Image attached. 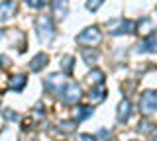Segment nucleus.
<instances>
[{
	"mask_svg": "<svg viewBox=\"0 0 157 141\" xmlns=\"http://www.w3.org/2000/svg\"><path fill=\"white\" fill-rule=\"evenodd\" d=\"M36 33L39 37V41H51L53 35H55V26H53V20L49 16H39L36 20Z\"/></svg>",
	"mask_w": 157,
	"mask_h": 141,
	"instance_id": "f257e3e1",
	"label": "nucleus"
},
{
	"mask_svg": "<svg viewBox=\"0 0 157 141\" xmlns=\"http://www.w3.org/2000/svg\"><path fill=\"white\" fill-rule=\"evenodd\" d=\"M100 39H102V32L98 26H88L77 35V43H81V45H92L94 47L100 43Z\"/></svg>",
	"mask_w": 157,
	"mask_h": 141,
	"instance_id": "f03ea898",
	"label": "nucleus"
},
{
	"mask_svg": "<svg viewBox=\"0 0 157 141\" xmlns=\"http://www.w3.org/2000/svg\"><path fill=\"white\" fill-rule=\"evenodd\" d=\"M67 86V76L65 72H51V75L45 79V88L53 94H63Z\"/></svg>",
	"mask_w": 157,
	"mask_h": 141,
	"instance_id": "7ed1b4c3",
	"label": "nucleus"
},
{
	"mask_svg": "<svg viewBox=\"0 0 157 141\" xmlns=\"http://www.w3.org/2000/svg\"><path fill=\"white\" fill-rule=\"evenodd\" d=\"M108 30L112 35H124V33H136L137 26L132 20H112L108 22Z\"/></svg>",
	"mask_w": 157,
	"mask_h": 141,
	"instance_id": "20e7f679",
	"label": "nucleus"
},
{
	"mask_svg": "<svg viewBox=\"0 0 157 141\" xmlns=\"http://www.w3.org/2000/svg\"><path fill=\"white\" fill-rule=\"evenodd\" d=\"M140 110L144 112L145 116L157 112V92L155 90H144L140 98Z\"/></svg>",
	"mask_w": 157,
	"mask_h": 141,
	"instance_id": "39448f33",
	"label": "nucleus"
},
{
	"mask_svg": "<svg viewBox=\"0 0 157 141\" xmlns=\"http://www.w3.org/2000/svg\"><path fill=\"white\" fill-rule=\"evenodd\" d=\"M61 96H63V100H65V104H77V102L81 100V96H82V90H81L78 84L71 82V84L65 86V90H63Z\"/></svg>",
	"mask_w": 157,
	"mask_h": 141,
	"instance_id": "423d86ee",
	"label": "nucleus"
},
{
	"mask_svg": "<svg viewBox=\"0 0 157 141\" xmlns=\"http://www.w3.org/2000/svg\"><path fill=\"white\" fill-rule=\"evenodd\" d=\"M16 8H18V4L14 2V0H4V2H0V22L10 20V18L16 14Z\"/></svg>",
	"mask_w": 157,
	"mask_h": 141,
	"instance_id": "0eeeda50",
	"label": "nucleus"
},
{
	"mask_svg": "<svg viewBox=\"0 0 157 141\" xmlns=\"http://www.w3.org/2000/svg\"><path fill=\"white\" fill-rule=\"evenodd\" d=\"M47 63H49V57L45 55V53H37V55L29 61V69H32L33 72H39V71H43L47 67Z\"/></svg>",
	"mask_w": 157,
	"mask_h": 141,
	"instance_id": "6e6552de",
	"label": "nucleus"
},
{
	"mask_svg": "<svg viewBox=\"0 0 157 141\" xmlns=\"http://www.w3.org/2000/svg\"><path fill=\"white\" fill-rule=\"evenodd\" d=\"M130 116H132V102L126 98V100H122L120 104H118V121L124 124V121H128Z\"/></svg>",
	"mask_w": 157,
	"mask_h": 141,
	"instance_id": "1a4fd4ad",
	"label": "nucleus"
},
{
	"mask_svg": "<svg viewBox=\"0 0 157 141\" xmlns=\"http://www.w3.org/2000/svg\"><path fill=\"white\" fill-rule=\"evenodd\" d=\"M53 12H55V20H63L67 16V2L65 0H53Z\"/></svg>",
	"mask_w": 157,
	"mask_h": 141,
	"instance_id": "9d476101",
	"label": "nucleus"
},
{
	"mask_svg": "<svg viewBox=\"0 0 157 141\" xmlns=\"http://www.w3.org/2000/svg\"><path fill=\"white\" fill-rule=\"evenodd\" d=\"M26 82H28L26 75H16V76H12V79H10V88L16 90V92H20V90H24Z\"/></svg>",
	"mask_w": 157,
	"mask_h": 141,
	"instance_id": "9b49d317",
	"label": "nucleus"
},
{
	"mask_svg": "<svg viewBox=\"0 0 157 141\" xmlns=\"http://www.w3.org/2000/svg\"><path fill=\"white\" fill-rule=\"evenodd\" d=\"M90 96H92V100H94V102H102V100L106 98L104 84H94V86H92V90H90Z\"/></svg>",
	"mask_w": 157,
	"mask_h": 141,
	"instance_id": "f8f14e48",
	"label": "nucleus"
},
{
	"mask_svg": "<svg viewBox=\"0 0 157 141\" xmlns=\"http://www.w3.org/2000/svg\"><path fill=\"white\" fill-rule=\"evenodd\" d=\"M98 59H100V57H98V53L94 49H85V51H82V61H85L88 67H92Z\"/></svg>",
	"mask_w": 157,
	"mask_h": 141,
	"instance_id": "ddd939ff",
	"label": "nucleus"
},
{
	"mask_svg": "<svg viewBox=\"0 0 157 141\" xmlns=\"http://www.w3.org/2000/svg\"><path fill=\"white\" fill-rule=\"evenodd\" d=\"M92 114H94V110H92V106H78V110H77V121L88 120V118H90Z\"/></svg>",
	"mask_w": 157,
	"mask_h": 141,
	"instance_id": "4468645a",
	"label": "nucleus"
},
{
	"mask_svg": "<svg viewBox=\"0 0 157 141\" xmlns=\"http://www.w3.org/2000/svg\"><path fill=\"white\" fill-rule=\"evenodd\" d=\"M157 49V39L155 37H147L144 43L137 45V51H155Z\"/></svg>",
	"mask_w": 157,
	"mask_h": 141,
	"instance_id": "2eb2a0df",
	"label": "nucleus"
},
{
	"mask_svg": "<svg viewBox=\"0 0 157 141\" xmlns=\"http://www.w3.org/2000/svg\"><path fill=\"white\" fill-rule=\"evenodd\" d=\"M140 32L141 33H149V32H153L155 30V24H151V20L149 18H144V20H140Z\"/></svg>",
	"mask_w": 157,
	"mask_h": 141,
	"instance_id": "dca6fc26",
	"label": "nucleus"
},
{
	"mask_svg": "<svg viewBox=\"0 0 157 141\" xmlns=\"http://www.w3.org/2000/svg\"><path fill=\"white\" fill-rule=\"evenodd\" d=\"M90 82H96V84H102V80H104V72L102 71H98V69H94V71H90L88 72V76H86Z\"/></svg>",
	"mask_w": 157,
	"mask_h": 141,
	"instance_id": "f3484780",
	"label": "nucleus"
},
{
	"mask_svg": "<svg viewBox=\"0 0 157 141\" xmlns=\"http://www.w3.org/2000/svg\"><path fill=\"white\" fill-rule=\"evenodd\" d=\"M73 65H75V59H73L71 55H65L61 59V67H63V71H65L67 75H69V72H73Z\"/></svg>",
	"mask_w": 157,
	"mask_h": 141,
	"instance_id": "a211bd4d",
	"label": "nucleus"
},
{
	"mask_svg": "<svg viewBox=\"0 0 157 141\" xmlns=\"http://www.w3.org/2000/svg\"><path fill=\"white\" fill-rule=\"evenodd\" d=\"M137 131H140V133H147V131H153V124H151L149 120H141L140 124H137Z\"/></svg>",
	"mask_w": 157,
	"mask_h": 141,
	"instance_id": "6ab92c4d",
	"label": "nucleus"
},
{
	"mask_svg": "<svg viewBox=\"0 0 157 141\" xmlns=\"http://www.w3.org/2000/svg\"><path fill=\"white\" fill-rule=\"evenodd\" d=\"M47 2H49V0H26V4H28V6H29V8H36V10L43 8Z\"/></svg>",
	"mask_w": 157,
	"mask_h": 141,
	"instance_id": "aec40b11",
	"label": "nucleus"
},
{
	"mask_svg": "<svg viewBox=\"0 0 157 141\" xmlns=\"http://www.w3.org/2000/svg\"><path fill=\"white\" fill-rule=\"evenodd\" d=\"M59 128L73 133V131H75V128H77V120H73V121H61V124H59Z\"/></svg>",
	"mask_w": 157,
	"mask_h": 141,
	"instance_id": "412c9836",
	"label": "nucleus"
},
{
	"mask_svg": "<svg viewBox=\"0 0 157 141\" xmlns=\"http://www.w3.org/2000/svg\"><path fill=\"white\" fill-rule=\"evenodd\" d=\"M102 4V0H86V8L90 12H94V10H98V6Z\"/></svg>",
	"mask_w": 157,
	"mask_h": 141,
	"instance_id": "4be33fe9",
	"label": "nucleus"
},
{
	"mask_svg": "<svg viewBox=\"0 0 157 141\" xmlns=\"http://www.w3.org/2000/svg\"><path fill=\"white\" fill-rule=\"evenodd\" d=\"M4 116H6L10 121H18V118H20L16 112H12V110H4Z\"/></svg>",
	"mask_w": 157,
	"mask_h": 141,
	"instance_id": "5701e85b",
	"label": "nucleus"
},
{
	"mask_svg": "<svg viewBox=\"0 0 157 141\" xmlns=\"http://www.w3.org/2000/svg\"><path fill=\"white\" fill-rule=\"evenodd\" d=\"M77 141H96V137H94V135H90V133H81Z\"/></svg>",
	"mask_w": 157,
	"mask_h": 141,
	"instance_id": "b1692460",
	"label": "nucleus"
},
{
	"mask_svg": "<svg viewBox=\"0 0 157 141\" xmlns=\"http://www.w3.org/2000/svg\"><path fill=\"white\" fill-rule=\"evenodd\" d=\"M98 137H100V139H108V131L106 129H100V131H98Z\"/></svg>",
	"mask_w": 157,
	"mask_h": 141,
	"instance_id": "393cba45",
	"label": "nucleus"
},
{
	"mask_svg": "<svg viewBox=\"0 0 157 141\" xmlns=\"http://www.w3.org/2000/svg\"><path fill=\"white\" fill-rule=\"evenodd\" d=\"M10 65V59H6V57H0V67H6Z\"/></svg>",
	"mask_w": 157,
	"mask_h": 141,
	"instance_id": "a878e982",
	"label": "nucleus"
},
{
	"mask_svg": "<svg viewBox=\"0 0 157 141\" xmlns=\"http://www.w3.org/2000/svg\"><path fill=\"white\" fill-rule=\"evenodd\" d=\"M151 141H157V129L151 131Z\"/></svg>",
	"mask_w": 157,
	"mask_h": 141,
	"instance_id": "bb28decb",
	"label": "nucleus"
},
{
	"mask_svg": "<svg viewBox=\"0 0 157 141\" xmlns=\"http://www.w3.org/2000/svg\"><path fill=\"white\" fill-rule=\"evenodd\" d=\"M33 141H36V139H33Z\"/></svg>",
	"mask_w": 157,
	"mask_h": 141,
	"instance_id": "cd10ccee",
	"label": "nucleus"
}]
</instances>
